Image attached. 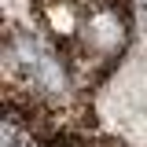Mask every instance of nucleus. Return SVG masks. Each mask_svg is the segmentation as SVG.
I'll return each instance as SVG.
<instances>
[{
  "label": "nucleus",
  "instance_id": "f03ea898",
  "mask_svg": "<svg viewBox=\"0 0 147 147\" xmlns=\"http://www.w3.org/2000/svg\"><path fill=\"white\" fill-rule=\"evenodd\" d=\"M40 15L48 22V30L59 33V37H70L77 30V22H81V11H77L74 0H44L40 4Z\"/></svg>",
  "mask_w": 147,
  "mask_h": 147
},
{
  "label": "nucleus",
  "instance_id": "f257e3e1",
  "mask_svg": "<svg viewBox=\"0 0 147 147\" xmlns=\"http://www.w3.org/2000/svg\"><path fill=\"white\" fill-rule=\"evenodd\" d=\"M121 22L118 15H110V11H96V15L85 22V44H88L92 52L99 55H114L121 48Z\"/></svg>",
  "mask_w": 147,
  "mask_h": 147
}]
</instances>
